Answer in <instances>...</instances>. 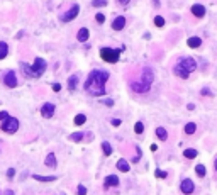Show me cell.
Masks as SVG:
<instances>
[{
	"instance_id": "cell-1",
	"label": "cell",
	"mask_w": 217,
	"mask_h": 195,
	"mask_svg": "<svg viewBox=\"0 0 217 195\" xmlns=\"http://www.w3.org/2000/svg\"><path fill=\"white\" fill-rule=\"evenodd\" d=\"M109 80V71L105 70H93L85 82V90L93 97H102L105 93V82Z\"/></svg>"
},
{
	"instance_id": "cell-2",
	"label": "cell",
	"mask_w": 217,
	"mask_h": 195,
	"mask_svg": "<svg viewBox=\"0 0 217 195\" xmlns=\"http://www.w3.org/2000/svg\"><path fill=\"white\" fill-rule=\"evenodd\" d=\"M195 70H197V61H195L193 58L187 56V58H182V60L175 65L173 71H175L177 76H180V78H183V80H187V78L190 76V73L195 71Z\"/></svg>"
},
{
	"instance_id": "cell-3",
	"label": "cell",
	"mask_w": 217,
	"mask_h": 195,
	"mask_svg": "<svg viewBox=\"0 0 217 195\" xmlns=\"http://www.w3.org/2000/svg\"><path fill=\"white\" fill-rule=\"evenodd\" d=\"M120 56V51L117 49H112V48H102L100 49V58L107 63H117Z\"/></svg>"
},
{
	"instance_id": "cell-4",
	"label": "cell",
	"mask_w": 217,
	"mask_h": 195,
	"mask_svg": "<svg viewBox=\"0 0 217 195\" xmlns=\"http://www.w3.org/2000/svg\"><path fill=\"white\" fill-rule=\"evenodd\" d=\"M0 129L3 132H7V134H14V132H17V129H19V121L15 117H9L2 122V127H0Z\"/></svg>"
},
{
	"instance_id": "cell-5",
	"label": "cell",
	"mask_w": 217,
	"mask_h": 195,
	"mask_svg": "<svg viewBox=\"0 0 217 195\" xmlns=\"http://www.w3.org/2000/svg\"><path fill=\"white\" fill-rule=\"evenodd\" d=\"M46 66H48L46 60H43V58H36V60H34V65H32V76H34V78H39L41 75L44 73Z\"/></svg>"
},
{
	"instance_id": "cell-6",
	"label": "cell",
	"mask_w": 217,
	"mask_h": 195,
	"mask_svg": "<svg viewBox=\"0 0 217 195\" xmlns=\"http://www.w3.org/2000/svg\"><path fill=\"white\" fill-rule=\"evenodd\" d=\"M78 12H80V5H78V3H75V5L70 7L68 12H65V14L61 15V20H63V22H70V20H73L78 15Z\"/></svg>"
},
{
	"instance_id": "cell-7",
	"label": "cell",
	"mask_w": 217,
	"mask_h": 195,
	"mask_svg": "<svg viewBox=\"0 0 217 195\" xmlns=\"http://www.w3.org/2000/svg\"><path fill=\"white\" fill-rule=\"evenodd\" d=\"M3 83L9 87V88H15V87H17V76H15V71L9 70V71L5 73V76H3Z\"/></svg>"
},
{
	"instance_id": "cell-8",
	"label": "cell",
	"mask_w": 217,
	"mask_h": 195,
	"mask_svg": "<svg viewBox=\"0 0 217 195\" xmlns=\"http://www.w3.org/2000/svg\"><path fill=\"white\" fill-rule=\"evenodd\" d=\"M193 188H195V185H193V182H192L190 178H185V180H182V183H180L182 193L190 195V193H193Z\"/></svg>"
},
{
	"instance_id": "cell-9",
	"label": "cell",
	"mask_w": 217,
	"mask_h": 195,
	"mask_svg": "<svg viewBox=\"0 0 217 195\" xmlns=\"http://www.w3.org/2000/svg\"><path fill=\"white\" fill-rule=\"evenodd\" d=\"M131 88H132V92H136V93H146L149 88H151V85L144 83V82H132Z\"/></svg>"
},
{
	"instance_id": "cell-10",
	"label": "cell",
	"mask_w": 217,
	"mask_h": 195,
	"mask_svg": "<svg viewBox=\"0 0 217 195\" xmlns=\"http://www.w3.org/2000/svg\"><path fill=\"white\" fill-rule=\"evenodd\" d=\"M141 82H144V83H148V85H151L153 82H154V73H153L151 68H144V70H143V75H141Z\"/></svg>"
},
{
	"instance_id": "cell-11",
	"label": "cell",
	"mask_w": 217,
	"mask_h": 195,
	"mask_svg": "<svg viewBox=\"0 0 217 195\" xmlns=\"http://www.w3.org/2000/svg\"><path fill=\"white\" fill-rule=\"evenodd\" d=\"M53 114H54V105L53 103H44V105L41 107V115H43L44 119L53 117Z\"/></svg>"
},
{
	"instance_id": "cell-12",
	"label": "cell",
	"mask_w": 217,
	"mask_h": 195,
	"mask_svg": "<svg viewBox=\"0 0 217 195\" xmlns=\"http://www.w3.org/2000/svg\"><path fill=\"white\" fill-rule=\"evenodd\" d=\"M124 26H126V17H124V15L115 17L114 22H112V29H114V31H122Z\"/></svg>"
},
{
	"instance_id": "cell-13",
	"label": "cell",
	"mask_w": 217,
	"mask_h": 195,
	"mask_svg": "<svg viewBox=\"0 0 217 195\" xmlns=\"http://www.w3.org/2000/svg\"><path fill=\"white\" fill-rule=\"evenodd\" d=\"M192 14L195 17H204L205 15V7L200 5V3H195V5H192Z\"/></svg>"
},
{
	"instance_id": "cell-14",
	"label": "cell",
	"mask_w": 217,
	"mask_h": 195,
	"mask_svg": "<svg viewBox=\"0 0 217 195\" xmlns=\"http://www.w3.org/2000/svg\"><path fill=\"white\" fill-rule=\"evenodd\" d=\"M119 185V178L115 177V175H109L105 178V182H103V187L105 188H110V187H117Z\"/></svg>"
},
{
	"instance_id": "cell-15",
	"label": "cell",
	"mask_w": 217,
	"mask_h": 195,
	"mask_svg": "<svg viewBox=\"0 0 217 195\" xmlns=\"http://www.w3.org/2000/svg\"><path fill=\"white\" fill-rule=\"evenodd\" d=\"M88 36H90V31L87 27H82L80 31L77 32V39L80 41V43H85V41H88Z\"/></svg>"
},
{
	"instance_id": "cell-16",
	"label": "cell",
	"mask_w": 217,
	"mask_h": 195,
	"mask_svg": "<svg viewBox=\"0 0 217 195\" xmlns=\"http://www.w3.org/2000/svg\"><path fill=\"white\" fill-rule=\"evenodd\" d=\"M44 163H46V166H49V168H56L58 163H56V156H54V153H48Z\"/></svg>"
},
{
	"instance_id": "cell-17",
	"label": "cell",
	"mask_w": 217,
	"mask_h": 195,
	"mask_svg": "<svg viewBox=\"0 0 217 195\" xmlns=\"http://www.w3.org/2000/svg\"><path fill=\"white\" fill-rule=\"evenodd\" d=\"M187 44L192 48V49H195V48H200V44H202V39L197 36H193V37H188V41H187Z\"/></svg>"
},
{
	"instance_id": "cell-18",
	"label": "cell",
	"mask_w": 217,
	"mask_h": 195,
	"mask_svg": "<svg viewBox=\"0 0 217 195\" xmlns=\"http://www.w3.org/2000/svg\"><path fill=\"white\" fill-rule=\"evenodd\" d=\"M197 155H198L197 149H193V148H188V149H185V151H183V156H185V158H188V160H193Z\"/></svg>"
},
{
	"instance_id": "cell-19",
	"label": "cell",
	"mask_w": 217,
	"mask_h": 195,
	"mask_svg": "<svg viewBox=\"0 0 217 195\" xmlns=\"http://www.w3.org/2000/svg\"><path fill=\"white\" fill-rule=\"evenodd\" d=\"M156 136H158V139L166 141V138H168V132H166L165 127H156Z\"/></svg>"
},
{
	"instance_id": "cell-20",
	"label": "cell",
	"mask_w": 217,
	"mask_h": 195,
	"mask_svg": "<svg viewBox=\"0 0 217 195\" xmlns=\"http://www.w3.org/2000/svg\"><path fill=\"white\" fill-rule=\"evenodd\" d=\"M117 168L120 170V171L127 173V171H129V168H131V166H129V163H127L126 160H119V161H117Z\"/></svg>"
},
{
	"instance_id": "cell-21",
	"label": "cell",
	"mask_w": 217,
	"mask_h": 195,
	"mask_svg": "<svg viewBox=\"0 0 217 195\" xmlns=\"http://www.w3.org/2000/svg\"><path fill=\"white\" fill-rule=\"evenodd\" d=\"M7 53H9V46H7V43L0 41V60H3V58L7 56Z\"/></svg>"
},
{
	"instance_id": "cell-22",
	"label": "cell",
	"mask_w": 217,
	"mask_h": 195,
	"mask_svg": "<svg viewBox=\"0 0 217 195\" xmlns=\"http://www.w3.org/2000/svg\"><path fill=\"white\" fill-rule=\"evenodd\" d=\"M32 178L34 180H37V182H54V180H58L54 175H51V177H41V175H32Z\"/></svg>"
},
{
	"instance_id": "cell-23",
	"label": "cell",
	"mask_w": 217,
	"mask_h": 195,
	"mask_svg": "<svg viewBox=\"0 0 217 195\" xmlns=\"http://www.w3.org/2000/svg\"><path fill=\"white\" fill-rule=\"evenodd\" d=\"M85 122H87V115H85V114L75 115V126H83Z\"/></svg>"
},
{
	"instance_id": "cell-24",
	"label": "cell",
	"mask_w": 217,
	"mask_h": 195,
	"mask_svg": "<svg viewBox=\"0 0 217 195\" xmlns=\"http://www.w3.org/2000/svg\"><path fill=\"white\" fill-rule=\"evenodd\" d=\"M195 131H197V124H195V122H188L185 126V134L190 136V134H193Z\"/></svg>"
},
{
	"instance_id": "cell-25",
	"label": "cell",
	"mask_w": 217,
	"mask_h": 195,
	"mask_svg": "<svg viewBox=\"0 0 217 195\" xmlns=\"http://www.w3.org/2000/svg\"><path fill=\"white\" fill-rule=\"evenodd\" d=\"M77 85H78V76L71 75V76L68 78V87H70V90H75V88H77Z\"/></svg>"
},
{
	"instance_id": "cell-26",
	"label": "cell",
	"mask_w": 217,
	"mask_h": 195,
	"mask_svg": "<svg viewBox=\"0 0 217 195\" xmlns=\"http://www.w3.org/2000/svg\"><path fill=\"white\" fill-rule=\"evenodd\" d=\"M102 151H103V155H105V156L112 155V146L107 143V141H103V143H102Z\"/></svg>"
},
{
	"instance_id": "cell-27",
	"label": "cell",
	"mask_w": 217,
	"mask_h": 195,
	"mask_svg": "<svg viewBox=\"0 0 217 195\" xmlns=\"http://www.w3.org/2000/svg\"><path fill=\"white\" fill-rule=\"evenodd\" d=\"M20 70H24L26 76H32V66H29L27 63H20Z\"/></svg>"
},
{
	"instance_id": "cell-28",
	"label": "cell",
	"mask_w": 217,
	"mask_h": 195,
	"mask_svg": "<svg viewBox=\"0 0 217 195\" xmlns=\"http://www.w3.org/2000/svg\"><path fill=\"white\" fill-rule=\"evenodd\" d=\"M83 132H73V134H70V141H73V143H78V141L83 139Z\"/></svg>"
},
{
	"instance_id": "cell-29",
	"label": "cell",
	"mask_w": 217,
	"mask_h": 195,
	"mask_svg": "<svg viewBox=\"0 0 217 195\" xmlns=\"http://www.w3.org/2000/svg\"><path fill=\"white\" fill-rule=\"evenodd\" d=\"M195 171H197V175L200 177V178H204L205 177V166H204V165H197V166H195Z\"/></svg>"
},
{
	"instance_id": "cell-30",
	"label": "cell",
	"mask_w": 217,
	"mask_h": 195,
	"mask_svg": "<svg viewBox=\"0 0 217 195\" xmlns=\"http://www.w3.org/2000/svg\"><path fill=\"white\" fill-rule=\"evenodd\" d=\"M143 131H144L143 122H136V126H134V132H136V134H143Z\"/></svg>"
},
{
	"instance_id": "cell-31",
	"label": "cell",
	"mask_w": 217,
	"mask_h": 195,
	"mask_svg": "<svg viewBox=\"0 0 217 195\" xmlns=\"http://www.w3.org/2000/svg\"><path fill=\"white\" fill-rule=\"evenodd\" d=\"M154 24H156L158 27H163L165 26V19H163L161 15H156V17H154Z\"/></svg>"
},
{
	"instance_id": "cell-32",
	"label": "cell",
	"mask_w": 217,
	"mask_h": 195,
	"mask_svg": "<svg viewBox=\"0 0 217 195\" xmlns=\"http://www.w3.org/2000/svg\"><path fill=\"white\" fill-rule=\"evenodd\" d=\"M92 5L93 7H103V5H107V0H92Z\"/></svg>"
},
{
	"instance_id": "cell-33",
	"label": "cell",
	"mask_w": 217,
	"mask_h": 195,
	"mask_svg": "<svg viewBox=\"0 0 217 195\" xmlns=\"http://www.w3.org/2000/svg\"><path fill=\"white\" fill-rule=\"evenodd\" d=\"M95 20H97L98 24H103V22H105V15H103V14H97V15H95Z\"/></svg>"
},
{
	"instance_id": "cell-34",
	"label": "cell",
	"mask_w": 217,
	"mask_h": 195,
	"mask_svg": "<svg viewBox=\"0 0 217 195\" xmlns=\"http://www.w3.org/2000/svg\"><path fill=\"white\" fill-rule=\"evenodd\" d=\"M154 175H156L158 178H166V177H168V173L163 171V170H156V173H154Z\"/></svg>"
},
{
	"instance_id": "cell-35",
	"label": "cell",
	"mask_w": 217,
	"mask_h": 195,
	"mask_svg": "<svg viewBox=\"0 0 217 195\" xmlns=\"http://www.w3.org/2000/svg\"><path fill=\"white\" fill-rule=\"evenodd\" d=\"M78 195H87V188H85V185H78Z\"/></svg>"
},
{
	"instance_id": "cell-36",
	"label": "cell",
	"mask_w": 217,
	"mask_h": 195,
	"mask_svg": "<svg viewBox=\"0 0 217 195\" xmlns=\"http://www.w3.org/2000/svg\"><path fill=\"white\" fill-rule=\"evenodd\" d=\"M136 153H137V155L134 156V158H132V163H137V161H139V156H141V149H139V148H136Z\"/></svg>"
},
{
	"instance_id": "cell-37",
	"label": "cell",
	"mask_w": 217,
	"mask_h": 195,
	"mask_svg": "<svg viewBox=\"0 0 217 195\" xmlns=\"http://www.w3.org/2000/svg\"><path fill=\"white\" fill-rule=\"evenodd\" d=\"M5 119H9V112L2 110V112H0V121H5Z\"/></svg>"
},
{
	"instance_id": "cell-38",
	"label": "cell",
	"mask_w": 217,
	"mask_h": 195,
	"mask_svg": "<svg viewBox=\"0 0 217 195\" xmlns=\"http://www.w3.org/2000/svg\"><path fill=\"white\" fill-rule=\"evenodd\" d=\"M102 102L105 103V105H109V107L114 105V100H110V98H102Z\"/></svg>"
},
{
	"instance_id": "cell-39",
	"label": "cell",
	"mask_w": 217,
	"mask_h": 195,
	"mask_svg": "<svg viewBox=\"0 0 217 195\" xmlns=\"http://www.w3.org/2000/svg\"><path fill=\"white\" fill-rule=\"evenodd\" d=\"M53 90H54V92H60V90H61V85H60V83H53Z\"/></svg>"
},
{
	"instance_id": "cell-40",
	"label": "cell",
	"mask_w": 217,
	"mask_h": 195,
	"mask_svg": "<svg viewBox=\"0 0 217 195\" xmlns=\"http://www.w3.org/2000/svg\"><path fill=\"white\" fill-rule=\"evenodd\" d=\"M112 126H120V119H112Z\"/></svg>"
},
{
	"instance_id": "cell-41",
	"label": "cell",
	"mask_w": 217,
	"mask_h": 195,
	"mask_svg": "<svg viewBox=\"0 0 217 195\" xmlns=\"http://www.w3.org/2000/svg\"><path fill=\"white\" fill-rule=\"evenodd\" d=\"M7 175H9V177L12 178V177L15 175V170H14V168H9V171H7Z\"/></svg>"
},
{
	"instance_id": "cell-42",
	"label": "cell",
	"mask_w": 217,
	"mask_h": 195,
	"mask_svg": "<svg viewBox=\"0 0 217 195\" xmlns=\"http://www.w3.org/2000/svg\"><path fill=\"white\" fill-rule=\"evenodd\" d=\"M209 93H210V90H209V88H202V95H209Z\"/></svg>"
},
{
	"instance_id": "cell-43",
	"label": "cell",
	"mask_w": 217,
	"mask_h": 195,
	"mask_svg": "<svg viewBox=\"0 0 217 195\" xmlns=\"http://www.w3.org/2000/svg\"><path fill=\"white\" fill-rule=\"evenodd\" d=\"M187 109H188V110H193L195 105H193V103H188V105H187Z\"/></svg>"
},
{
	"instance_id": "cell-44",
	"label": "cell",
	"mask_w": 217,
	"mask_h": 195,
	"mask_svg": "<svg viewBox=\"0 0 217 195\" xmlns=\"http://www.w3.org/2000/svg\"><path fill=\"white\" fill-rule=\"evenodd\" d=\"M119 2H120V3H122V5H127V3H129V2H131V0H119Z\"/></svg>"
},
{
	"instance_id": "cell-45",
	"label": "cell",
	"mask_w": 217,
	"mask_h": 195,
	"mask_svg": "<svg viewBox=\"0 0 217 195\" xmlns=\"http://www.w3.org/2000/svg\"><path fill=\"white\" fill-rule=\"evenodd\" d=\"M153 5H156V7H160V0H153Z\"/></svg>"
},
{
	"instance_id": "cell-46",
	"label": "cell",
	"mask_w": 217,
	"mask_h": 195,
	"mask_svg": "<svg viewBox=\"0 0 217 195\" xmlns=\"http://www.w3.org/2000/svg\"><path fill=\"white\" fill-rule=\"evenodd\" d=\"M5 195H14V192H12V190H7V192H5Z\"/></svg>"
},
{
	"instance_id": "cell-47",
	"label": "cell",
	"mask_w": 217,
	"mask_h": 195,
	"mask_svg": "<svg viewBox=\"0 0 217 195\" xmlns=\"http://www.w3.org/2000/svg\"><path fill=\"white\" fill-rule=\"evenodd\" d=\"M214 165H215V171H217V158H215V163Z\"/></svg>"
}]
</instances>
